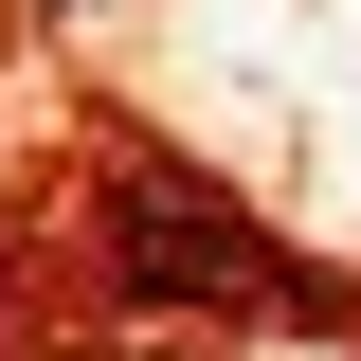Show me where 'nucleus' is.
Here are the masks:
<instances>
[{
  "instance_id": "f257e3e1",
  "label": "nucleus",
  "mask_w": 361,
  "mask_h": 361,
  "mask_svg": "<svg viewBox=\"0 0 361 361\" xmlns=\"http://www.w3.org/2000/svg\"><path fill=\"white\" fill-rule=\"evenodd\" d=\"M90 253H109V289H127V307H271V235L235 217L199 163H163V145H127V163H109Z\"/></svg>"
}]
</instances>
